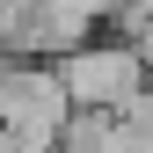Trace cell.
I'll return each instance as SVG.
<instances>
[{
	"label": "cell",
	"instance_id": "1",
	"mask_svg": "<svg viewBox=\"0 0 153 153\" xmlns=\"http://www.w3.org/2000/svg\"><path fill=\"white\" fill-rule=\"evenodd\" d=\"M59 80L73 95V109H124L153 88V66L131 36H88L59 59Z\"/></svg>",
	"mask_w": 153,
	"mask_h": 153
},
{
	"label": "cell",
	"instance_id": "2",
	"mask_svg": "<svg viewBox=\"0 0 153 153\" xmlns=\"http://www.w3.org/2000/svg\"><path fill=\"white\" fill-rule=\"evenodd\" d=\"M7 80H15V51L0 44V109H7Z\"/></svg>",
	"mask_w": 153,
	"mask_h": 153
}]
</instances>
